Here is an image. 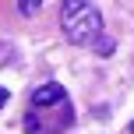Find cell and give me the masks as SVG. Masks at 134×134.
Returning a JSON list of instances; mask_svg holds the SVG:
<instances>
[{
	"label": "cell",
	"instance_id": "cell-5",
	"mask_svg": "<svg viewBox=\"0 0 134 134\" xmlns=\"http://www.w3.org/2000/svg\"><path fill=\"white\" fill-rule=\"evenodd\" d=\"M7 99H11V92H7V88H0V106H4Z\"/></svg>",
	"mask_w": 134,
	"mask_h": 134
},
{
	"label": "cell",
	"instance_id": "cell-4",
	"mask_svg": "<svg viewBox=\"0 0 134 134\" xmlns=\"http://www.w3.org/2000/svg\"><path fill=\"white\" fill-rule=\"evenodd\" d=\"M42 4H46V0H18V11H21V14H25V18H32V14H35V11H39V7H42Z\"/></svg>",
	"mask_w": 134,
	"mask_h": 134
},
{
	"label": "cell",
	"instance_id": "cell-6",
	"mask_svg": "<svg viewBox=\"0 0 134 134\" xmlns=\"http://www.w3.org/2000/svg\"><path fill=\"white\" fill-rule=\"evenodd\" d=\"M131 134H134V124H131Z\"/></svg>",
	"mask_w": 134,
	"mask_h": 134
},
{
	"label": "cell",
	"instance_id": "cell-2",
	"mask_svg": "<svg viewBox=\"0 0 134 134\" xmlns=\"http://www.w3.org/2000/svg\"><path fill=\"white\" fill-rule=\"evenodd\" d=\"M64 102H67V92L53 81L32 92V109H49V106H64Z\"/></svg>",
	"mask_w": 134,
	"mask_h": 134
},
{
	"label": "cell",
	"instance_id": "cell-3",
	"mask_svg": "<svg viewBox=\"0 0 134 134\" xmlns=\"http://www.w3.org/2000/svg\"><path fill=\"white\" fill-rule=\"evenodd\" d=\"M92 49H95V53H99V57H113V49H116V42L109 39V35H99V39L92 42Z\"/></svg>",
	"mask_w": 134,
	"mask_h": 134
},
{
	"label": "cell",
	"instance_id": "cell-1",
	"mask_svg": "<svg viewBox=\"0 0 134 134\" xmlns=\"http://www.w3.org/2000/svg\"><path fill=\"white\" fill-rule=\"evenodd\" d=\"M60 28L67 35V42L74 46H92L102 35V14L95 4L88 0H64L60 4Z\"/></svg>",
	"mask_w": 134,
	"mask_h": 134
}]
</instances>
